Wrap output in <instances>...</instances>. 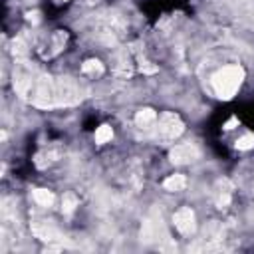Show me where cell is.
I'll use <instances>...</instances> for the list:
<instances>
[{"label": "cell", "instance_id": "6da1fadb", "mask_svg": "<svg viewBox=\"0 0 254 254\" xmlns=\"http://www.w3.org/2000/svg\"><path fill=\"white\" fill-rule=\"evenodd\" d=\"M242 79H244V69L240 65H224L212 75L210 83H212L214 93L220 99H230L240 89Z\"/></svg>", "mask_w": 254, "mask_h": 254}, {"label": "cell", "instance_id": "7a4b0ae2", "mask_svg": "<svg viewBox=\"0 0 254 254\" xmlns=\"http://www.w3.org/2000/svg\"><path fill=\"white\" fill-rule=\"evenodd\" d=\"M155 131H157V137L161 139V141H175L177 137H181V133L185 131V123H183V119L177 115V113H173V111H165L159 119H157V123H155Z\"/></svg>", "mask_w": 254, "mask_h": 254}, {"label": "cell", "instance_id": "3957f363", "mask_svg": "<svg viewBox=\"0 0 254 254\" xmlns=\"http://www.w3.org/2000/svg\"><path fill=\"white\" fill-rule=\"evenodd\" d=\"M159 240H169V234L165 230V224H163L161 214L155 210V212H151L145 218V222L141 226V242H145V244L157 242L159 244Z\"/></svg>", "mask_w": 254, "mask_h": 254}, {"label": "cell", "instance_id": "277c9868", "mask_svg": "<svg viewBox=\"0 0 254 254\" xmlns=\"http://www.w3.org/2000/svg\"><path fill=\"white\" fill-rule=\"evenodd\" d=\"M169 159L173 165H189L200 159V149L194 143H179L171 149Z\"/></svg>", "mask_w": 254, "mask_h": 254}, {"label": "cell", "instance_id": "5b68a950", "mask_svg": "<svg viewBox=\"0 0 254 254\" xmlns=\"http://www.w3.org/2000/svg\"><path fill=\"white\" fill-rule=\"evenodd\" d=\"M173 222H175V228L185 236H190L196 230V216L190 206H181L173 214Z\"/></svg>", "mask_w": 254, "mask_h": 254}, {"label": "cell", "instance_id": "8992f818", "mask_svg": "<svg viewBox=\"0 0 254 254\" xmlns=\"http://www.w3.org/2000/svg\"><path fill=\"white\" fill-rule=\"evenodd\" d=\"M232 190H234V187H232V183L228 179H218L214 183V187H212L214 204L218 208H226L230 204V200H232Z\"/></svg>", "mask_w": 254, "mask_h": 254}, {"label": "cell", "instance_id": "52a82bcc", "mask_svg": "<svg viewBox=\"0 0 254 254\" xmlns=\"http://www.w3.org/2000/svg\"><path fill=\"white\" fill-rule=\"evenodd\" d=\"M32 232L36 238L40 240H46V242H52V240H60V230L56 228L54 222L50 220H34L32 222Z\"/></svg>", "mask_w": 254, "mask_h": 254}, {"label": "cell", "instance_id": "ba28073f", "mask_svg": "<svg viewBox=\"0 0 254 254\" xmlns=\"http://www.w3.org/2000/svg\"><path fill=\"white\" fill-rule=\"evenodd\" d=\"M62 153H64V149H62V145H50V147H46V149H42L38 155H36V159H34V163L38 165V167H48V165H52V163H56L60 157H62Z\"/></svg>", "mask_w": 254, "mask_h": 254}, {"label": "cell", "instance_id": "9c48e42d", "mask_svg": "<svg viewBox=\"0 0 254 254\" xmlns=\"http://www.w3.org/2000/svg\"><path fill=\"white\" fill-rule=\"evenodd\" d=\"M135 123H137V127L147 129V127H151V125H155V123H157V113H155L151 107L139 109V111H137V115H135Z\"/></svg>", "mask_w": 254, "mask_h": 254}, {"label": "cell", "instance_id": "30bf717a", "mask_svg": "<svg viewBox=\"0 0 254 254\" xmlns=\"http://www.w3.org/2000/svg\"><path fill=\"white\" fill-rule=\"evenodd\" d=\"M32 198L36 200V204H40V206L48 208V206H52V204H54V200H56V194H54L52 190H48V189H34V192H32Z\"/></svg>", "mask_w": 254, "mask_h": 254}, {"label": "cell", "instance_id": "8fae6325", "mask_svg": "<svg viewBox=\"0 0 254 254\" xmlns=\"http://www.w3.org/2000/svg\"><path fill=\"white\" fill-rule=\"evenodd\" d=\"M163 187H165L167 190H171V192H181V190H185V187H187V177H185V175H171V177L165 179Z\"/></svg>", "mask_w": 254, "mask_h": 254}, {"label": "cell", "instance_id": "7c38bea8", "mask_svg": "<svg viewBox=\"0 0 254 254\" xmlns=\"http://www.w3.org/2000/svg\"><path fill=\"white\" fill-rule=\"evenodd\" d=\"M81 71L87 73V75H101L103 73V64L99 60H87L83 65H81Z\"/></svg>", "mask_w": 254, "mask_h": 254}, {"label": "cell", "instance_id": "4fadbf2b", "mask_svg": "<svg viewBox=\"0 0 254 254\" xmlns=\"http://www.w3.org/2000/svg\"><path fill=\"white\" fill-rule=\"evenodd\" d=\"M77 204H79V200H77V196H75L73 192H65V194L62 196V212L71 214Z\"/></svg>", "mask_w": 254, "mask_h": 254}, {"label": "cell", "instance_id": "5bb4252c", "mask_svg": "<svg viewBox=\"0 0 254 254\" xmlns=\"http://www.w3.org/2000/svg\"><path fill=\"white\" fill-rule=\"evenodd\" d=\"M111 139H113V129H111V125H101V127H97V131H95V143L103 145V143H107V141H111Z\"/></svg>", "mask_w": 254, "mask_h": 254}, {"label": "cell", "instance_id": "9a60e30c", "mask_svg": "<svg viewBox=\"0 0 254 254\" xmlns=\"http://www.w3.org/2000/svg\"><path fill=\"white\" fill-rule=\"evenodd\" d=\"M12 54H14V58H18V60H22V58L28 54V46H26V42H24L22 38H16V40L12 42Z\"/></svg>", "mask_w": 254, "mask_h": 254}, {"label": "cell", "instance_id": "2e32d148", "mask_svg": "<svg viewBox=\"0 0 254 254\" xmlns=\"http://www.w3.org/2000/svg\"><path fill=\"white\" fill-rule=\"evenodd\" d=\"M254 147V135L252 133H246V135H242L238 141H236V149L238 151H248V149H252Z\"/></svg>", "mask_w": 254, "mask_h": 254}, {"label": "cell", "instance_id": "e0dca14e", "mask_svg": "<svg viewBox=\"0 0 254 254\" xmlns=\"http://www.w3.org/2000/svg\"><path fill=\"white\" fill-rule=\"evenodd\" d=\"M139 69H141L143 73H157V65H153L151 62H141Z\"/></svg>", "mask_w": 254, "mask_h": 254}, {"label": "cell", "instance_id": "ac0fdd59", "mask_svg": "<svg viewBox=\"0 0 254 254\" xmlns=\"http://www.w3.org/2000/svg\"><path fill=\"white\" fill-rule=\"evenodd\" d=\"M38 16H40L38 12H28V20H30V22H32V20H34V22H38V20H40Z\"/></svg>", "mask_w": 254, "mask_h": 254}, {"label": "cell", "instance_id": "d6986e66", "mask_svg": "<svg viewBox=\"0 0 254 254\" xmlns=\"http://www.w3.org/2000/svg\"><path fill=\"white\" fill-rule=\"evenodd\" d=\"M236 123H238V121H236V119H230V121H228V123H226V125H224V129H226V131H228V129H232V127H234V125H236Z\"/></svg>", "mask_w": 254, "mask_h": 254}]
</instances>
